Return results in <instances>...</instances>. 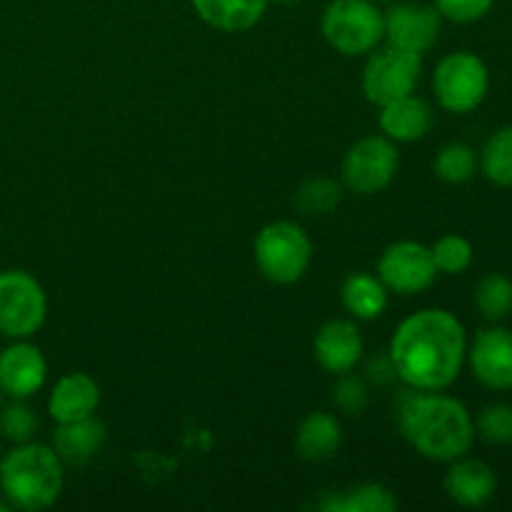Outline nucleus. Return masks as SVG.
Segmentation results:
<instances>
[{
	"label": "nucleus",
	"instance_id": "34",
	"mask_svg": "<svg viewBox=\"0 0 512 512\" xmlns=\"http://www.w3.org/2000/svg\"><path fill=\"white\" fill-rule=\"evenodd\" d=\"M275 3H295V0H275Z\"/></svg>",
	"mask_w": 512,
	"mask_h": 512
},
{
	"label": "nucleus",
	"instance_id": "31",
	"mask_svg": "<svg viewBox=\"0 0 512 512\" xmlns=\"http://www.w3.org/2000/svg\"><path fill=\"white\" fill-rule=\"evenodd\" d=\"M433 5L440 18L450 20V23L468 25L483 20L493 10L495 0H433Z\"/></svg>",
	"mask_w": 512,
	"mask_h": 512
},
{
	"label": "nucleus",
	"instance_id": "2",
	"mask_svg": "<svg viewBox=\"0 0 512 512\" xmlns=\"http://www.w3.org/2000/svg\"><path fill=\"white\" fill-rule=\"evenodd\" d=\"M398 425L403 438L435 463H453L473 448L475 420L470 410L438 390H405L398 400Z\"/></svg>",
	"mask_w": 512,
	"mask_h": 512
},
{
	"label": "nucleus",
	"instance_id": "28",
	"mask_svg": "<svg viewBox=\"0 0 512 512\" xmlns=\"http://www.w3.org/2000/svg\"><path fill=\"white\" fill-rule=\"evenodd\" d=\"M340 198H343V190L338 183L328 178H313L300 185L295 193V205L305 215H328L330 210L338 208Z\"/></svg>",
	"mask_w": 512,
	"mask_h": 512
},
{
	"label": "nucleus",
	"instance_id": "24",
	"mask_svg": "<svg viewBox=\"0 0 512 512\" xmlns=\"http://www.w3.org/2000/svg\"><path fill=\"white\" fill-rule=\"evenodd\" d=\"M475 305L490 323H500L512 313V280L503 273H490L475 288Z\"/></svg>",
	"mask_w": 512,
	"mask_h": 512
},
{
	"label": "nucleus",
	"instance_id": "14",
	"mask_svg": "<svg viewBox=\"0 0 512 512\" xmlns=\"http://www.w3.org/2000/svg\"><path fill=\"white\" fill-rule=\"evenodd\" d=\"M313 353L315 360L328 373H350L358 365V360L363 358V338H360V330L350 320H330L315 335Z\"/></svg>",
	"mask_w": 512,
	"mask_h": 512
},
{
	"label": "nucleus",
	"instance_id": "5",
	"mask_svg": "<svg viewBox=\"0 0 512 512\" xmlns=\"http://www.w3.org/2000/svg\"><path fill=\"white\" fill-rule=\"evenodd\" d=\"M325 40L343 55L373 53L385 40V18L373 0H333L320 20Z\"/></svg>",
	"mask_w": 512,
	"mask_h": 512
},
{
	"label": "nucleus",
	"instance_id": "7",
	"mask_svg": "<svg viewBox=\"0 0 512 512\" xmlns=\"http://www.w3.org/2000/svg\"><path fill=\"white\" fill-rule=\"evenodd\" d=\"M48 315V295L35 275L25 270L0 273V335L28 340L38 333Z\"/></svg>",
	"mask_w": 512,
	"mask_h": 512
},
{
	"label": "nucleus",
	"instance_id": "25",
	"mask_svg": "<svg viewBox=\"0 0 512 512\" xmlns=\"http://www.w3.org/2000/svg\"><path fill=\"white\" fill-rule=\"evenodd\" d=\"M478 165V153H475L470 145L448 143L445 148H440L438 155H435L433 170L443 183L460 185L468 183V180L478 173Z\"/></svg>",
	"mask_w": 512,
	"mask_h": 512
},
{
	"label": "nucleus",
	"instance_id": "13",
	"mask_svg": "<svg viewBox=\"0 0 512 512\" xmlns=\"http://www.w3.org/2000/svg\"><path fill=\"white\" fill-rule=\"evenodd\" d=\"M48 378V363L38 345L13 340L0 350V393L10 400H28L38 393Z\"/></svg>",
	"mask_w": 512,
	"mask_h": 512
},
{
	"label": "nucleus",
	"instance_id": "27",
	"mask_svg": "<svg viewBox=\"0 0 512 512\" xmlns=\"http://www.w3.org/2000/svg\"><path fill=\"white\" fill-rule=\"evenodd\" d=\"M430 253H433L438 273H445V275L465 273V270L473 265V255H475L473 243H470L468 238H463V235H455V233L443 235V238L430 248Z\"/></svg>",
	"mask_w": 512,
	"mask_h": 512
},
{
	"label": "nucleus",
	"instance_id": "4",
	"mask_svg": "<svg viewBox=\"0 0 512 512\" xmlns=\"http://www.w3.org/2000/svg\"><path fill=\"white\" fill-rule=\"evenodd\" d=\"M310 260H313V243L308 233L290 220L265 225L255 238V263L270 283H298L308 273Z\"/></svg>",
	"mask_w": 512,
	"mask_h": 512
},
{
	"label": "nucleus",
	"instance_id": "26",
	"mask_svg": "<svg viewBox=\"0 0 512 512\" xmlns=\"http://www.w3.org/2000/svg\"><path fill=\"white\" fill-rule=\"evenodd\" d=\"M38 425V415L30 405H25V400H10L8 405H0V438L8 443H30L38 433Z\"/></svg>",
	"mask_w": 512,
	"mask_h": 512
},
{
	"label": "nucleus",
	"instance_id": "6",
	"mask_svg": "<svg viewBox=\"0 0 512 512\" xmlns=\"http://www.w3.org/2000/svg\"><path fill=\"white\" fill-rule=\"evenodd\" d=\"M433 90L448 113L468 115L485 103L490 90V70L480 55L470 50L445 55L433 73Z\"/></svg>",
	"mask_w": 512,
	"mask_h": 512
},
{
	"label": "nucleus",
	"instance_id": "19",
	"mask_svg": "<svg viewBox=\"0 0 512 512\" xmlns=\"http://www.w3.org/2000/svg\"><path fill=\"white\" fill-rule=\"evenodd\" d=\"M343 445V428L330 413H308L295 433V450L308 463L335 458Z\"/></svg>",
	"mask_w": 512,
	"mask_h": 512
},
{
	"label": "nucleus",
	"instance_id": "18",
	"mask_svg": "<svg viewBox=\"0 0 512 512\" xmlns=\"http://www.w3.org/2000/svg\"><path fill=\"white\" fill-rule=\"evenodd\" d=\"M108 430L95 415L73 423H58L53 433V445L63 465H85L103 450Z\"/></svg>",
	"mask_w": 512,
	"mask_h": 512
},
{
	"label": "nucleus",
	"instance_id": "9",
	"mask_svg": "<svg viewBox=\"0 0 512 512\" xmlns=\"http://www.w3.org/2000/svg\"><path fill=\"white\" fill-rule=\"evenodd\" d=\"M398 148L385 135H368L348 150L343 160V183L350 193L375 195L393 183L398 173Z\"/></svg>",
	"mask_w": 512,
	"mask_h": 512
},
{
	"label": "nucleus",
	"instance_id": "21",
	"mask_svg": "<svg viewBox=\"0 0 512 512\" xmlns=\"http://www.w3.org/2000/svg\"><path fill=\"white\" fill-rule=\"evenodd\" d=\"M345 310L358 320H375L388 308V288L370 273H353L343 283Z\"/></svg>",
	"mask_w": 512,
	"mask_h": 512
},
{
	"label": "nucleus",
	"instance_id": "15",
	"mask_svg": "<svg viewBox=\"0 0 512 512\" xmlns=\"http://www.w3.org/2000/svg\"><path fill=\"white\" fill-rule=\"evenodd\" d=\"M443 485L448 498L460 508H483L495 498L498 478L488 463L463 455V458L453 460Z\"/></svg>",
	"mask_w": 512,
	"mask_h": 512
},
{
	"label": "nucleus",
	"instance_id": "35",
	"mask_svg": "<svg viewBox=\"0 0 512 512\" xmlns=\"http://www.w3.org/2000/svg\"><path fill=\"white\" fill-rule=\"evenodd\" d=\"M3 453H5V450H3V445H0V458H3Z\"/></svg>",
	"mask_w": 512,
	"mask_h": 512
},
{
	"label": "nucleus",
	"instance_id": "8",
	"mask_svg": "<svg viewBox=\"0 0 512 512\" xmlns=\"http://www.w3.org/2000/svg\"><path fill=\"white\" fill-rule=\"evenodd\" d=\"M420 73H423V55L408 53L388 45L370 55L363 70V93L373 105H388L393 100L415 93Z\"/></svg>",
	"mask_w": 512,
	"mask_h": 512
},
{
	"label": "nucleus",
	"instance_id": "33",
	"mask_svg": "<svg viewBox=\"0 0 512 512\" xmlns=\"http://www.w3.org/2000/svg\"><path fill=\"white\" fill-rule=\"evenodd\" d=\"M10 510H13V508H10V505H8V500H5L3 495H0V512H10Z\"/></svg>",
	"mask_w": 512,
	"mask_h": 512
},
{
	"label": "nucleus",
	"instance_id": "17",
	"mask_svg": "<svg viewBox=\"0 0 512 512\" xmlns=\"http://www.w3.org/2000/svg\"><path fill=\"white\" fill-rule=\"evenodd\" d=\"M433 123L435 115L430 103L413 93L383 105L380 113V128L393 143H415L430 133Z\"/></svg>",
	"mask_w": 512,
	"mask_h": 512
},
{
	"label": "nucleus",
	"instance_id": "29",
	"mask_svg": "<svg viewBox=\"0 0 512 512\" xmlns=\"http://www.w3.org/2000/svg\"><path fill=\"white\" fill-rule=\"evenodd\" d=\"M475 435L490 445H510L512 443V405L493 403L480 410L475 420Z\"/></svg>",
	"mask_w": 512,
	"mask_h": 512
},
{
	"label": "nucleus",
	"instance_id": "36",
	"mask_svg": "<svg viewBox=\"0 0 512 512\" xmlns=\"http://www.w3.org/2000/svg\"><path fill=\"white\" fill-rule=\"evenodd\" d=\"M0 405H3V393H0Z\"/></svg>",
	"mask_w": 512,
	"mask_h": 512
},
{
	"label": "nucleus",
	"instance_id": "16",
	"mask_svg": "<svg viewBox=\"0 0 512 512\" xmlns=\"http://www.w3.org/2000/svg\"><path fill=\"white\" fill-rule=\"evenodd\" d=\"M100 403V388L88 373H68L53 385L48 398V413L55 423H73L95 415Z\"/></svg>",
	"mask_w": 512,
	"mask_h": 512
},
{
	"label": "nucleus",
	"instance_id": "20",
	"mask_svg": "<svg viewBox=\"0 0 512 512\" xmlns=\"http://www.w3.org/2000/svg\"><path fill=\"white\" fill-rule=\"evenodd\" d=\"M195 13L225 33H243L258 25L270 0H190Z\"/></svg>",
	"mask_w": 512,
	"mask_h": 512
},
{
	"label": "nucleus",
	"instance_id": "11",
	"mask_svg": "<svg viewBox=\"0 0 512 512\" xmlns=\"http://www.w3.org/2000/svg\"><path fill=\"white\" fill-rule=\"evenodd\" d=\"M385 18V40L388 45L408 53L423 55L425 50L438 43L440 35V13L435 5L420 3H398L383 13Z\"/></svg>",
	"mask_w": 512,
	"mask_h": 512
},
{
	"label": "nucleus",
	"instance_id": "10",
	"mask_svg": "<svg viewBox=\"0 0 512 512\" xmlns=\"http://www.w3.org/2000/svg\"><path fill=\"white\" fill-rule=\"evenodd\" d=\"M378 278L393 293L418 295L435 283L438 268H435L428 245L415 243V240H400L380 255Z\"/></svg>",
	"mask_w": 512,
	"mask_h": 512
},
{
	"label": "nucleus",
	"instance_id": "23",
	"mask_svg": "<svg viewBox=\"0 0 512 512\" xmlns=\"http://www.w3.org/2000/svg\"><path fill=\"white\" fill-rule=\"evenodd\" d=\"M485 178L498 188H512V125L495 130L480 153Z\"/></svg>",
	"mask_w": 512,
	"mask_h": 512
},
{
	"label": "nucleus",
	"instance_id": "3",
	"mask_svg": "<svg viewBox=\"0 0 512 512\" xmlns=\"http://www.w3.org/2000/svg\"><path fill=\"white\" fill-rule=\"evenodd\" d=\"M65 485L63 460L50 445L20 443L0 458V495L13 510L38 512L60 498Z\"/></svg>",
	"mask_w": 512,
	"mask_h": 512
},
{
	"label": "nucleus",
	"instance_id": "30",
	"mask_svg": "<svg viewBox=\"0 0 512 512\" xmlns=\"http://www.w3.org/2000/svg\"><path fill=\"white\" fill-rule=\"evenodd\" d=\"M333 405L343 415H363L368 408V388L360 378L343 373L333 385Z\"/></svg>",
	"mask_w": 512,
	"mask_h": 512
},
{
	"label": "nucleus",
	"instance_id": "12",
	"mask_svg": "<svg viewBox=\"0 0 512 512\" xmlns=\"http://www.w3.org/2000/svg\"><path fill=\"white\" fill-rule=\"evenodd\" d=\"M465 358L480 385L490 390H512V330L500 325L480 330Z\"/></svg>",
	"mask_w": 512,
	"mask_h": 512
},
{
	"label": "nucleus",
	"instance_id": "37",
	"mask_svg": "<svg viewBox=\"0 0 512 512\" xmlns=\"http://www.w3.org/2000/svg\"><path fill=\"white\" fill-rule=\"evenodd\" d=\"M373 3H383V0H373Z\"/></svg>",
	"mask_w": 512,
	"mask_h": 512
},
{
	"label": "nucleus",
	"instance_id": "1",
	"mask_svg": "<svg viewBox=\"0 0 512 512\" xmlns=\"http://www.w3.org/2000/svg\"><path fill=\"white\" fill-rule=\"evenodd\" d=\"M388 355L398 380L408 388L445 390L463 370L468 338L463 323L453 313L428 308L398 325Z\"/></svg>",
	"mask_w": 512,
	"mask_h": 512
},
{
	"label": "nucleus",
	"instance_id": "32",
	"mask_svg": "<svg viewBox=\"0 0 512 512\" xmlns=\"http://www.w3.org/2000/svg\"><path fill=\"white\" fill-rule=\"evenodd\" d=\"M368 378L375 380L378 385H388L398 378V375H395V365H393V360H390V355H375V358H370Z\"/></svg>",
	"mask_w": 512,
	"mask_h": 512
},
{
	"label": "nucleus",
	"instance_id": "22",
	"mask_svg": "<svg viewBox=\"0 0 512 512\" xmlns=\"http://www.w3.org/2000/svg\"><path fill=\"white\" fill-rule=\"evenodd\" d=\"M318 508L325 512H390L398 508V498L385 485L368 483L340 493H328Z\"/></svg>",
	"mask_w": 512,
	"mask_h": 512
}]
</instances>
